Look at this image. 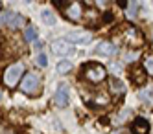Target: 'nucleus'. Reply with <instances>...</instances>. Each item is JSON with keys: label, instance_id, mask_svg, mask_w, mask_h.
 <instances>
[{"label": "nucleus", "instance_id": "1", "mask_svg": "<svg viewBox=\"0 0 153 134\" xmlns=\"http://www.w3.org/2000/svg\"><path fill=\"white\" fill-rule=\"evenodd\" d=\"M105 75H107V72H105V68L100 63H87L83 66V77H85L87 81H91V83L103 81Z\"/></svg>", "mask_w": 153, "mask_h": 134}, {"label": "nucleus", "instance_id": "2", "mask_svg": "<svg viewBox=\"0 0 153 134\" xmlns=\"http://www.w3.org/2000/svg\"><path fill=\"white\" fill-rule=\"evenodd\" d=\"M20 90L28 96H37L41 90V79L37 74H26V77L22 79V85H20Z\"/></svg>", "mask_w": 153, "mask_h": 134}, {"label": "nucleus", "instance_id": "3", "mask_svg": "<svg viewBox=\"0 0 153 134\" xmlns=\"http://www.w3.org/2000/svg\"><path fill=\"white\" fill-rule=\"evenodd\" d=\"M22 74H24L22 63H15V64H11V66H7L6 72H4V83H6L7 86H15V85L19 83V79L22 77Z\"/></svg>", "mask_w": 153, "mask_h": 134}, {"label": "nucleus", "instance_id": "4", "mask_svg": "<svg viewBox=\"0 0 153 134\" xmlns=\"http://www.w3.org/2000/svg\"><path fill=\"white\" fill-rule=\"evenodd\" d=\"M67 42H72V44H89L92 40V35L91 33H85V31H72L65 37Z\"/></svg>", "mask_w": 153, "mask_h": 134}, {"label": "nucleus", "instance_id": "5", "mask_svg": "<svg viewBox=\"0 0 153 134\" xmlns=\"http://www.w3.org/2000/svg\"><path fill=\"white\" fill-rule=\"evenodd\" d=\"M52 52L57 53V55H63V57H67V55L72 53V44H68L65 39L53 40V42H52Z\"/></svg>", "mask_w": 153, "mask_h": 134}, {"label": "nucleus", "instance_id": "6", "mask_svg": "<svg viewBox=\"0 0 153 134\" xmlns=\"http://www.w3.org/2000/svg\"><path fill=\"white\" fill-rule=\"evenodd\" d=\"M53 99H56V105L57 107H67L68 105V86L67 85H59Z\"/></svg>", "mask_w": 153, "mask_h": 134}, {"label": "nucleus", "instance_id": "7", "mask_svg": "<svg viewBox=\"0 0 153 134\" xmlns=\"http://www.w3.org/2000/svg\"><path fill=\"white\" fill-rule=\"evenodd\" d=\"M131 132L133 134H148L149 132V121L146 118H137L133 121V125H131Z\"/></svg>", "mask_w": 153, "mask_h": 134}, {"label": "nucleus", "instance_id": "8", "mask_svg": "<svg viewBox=\"0 0 153 134\" xmlns=\"http://www.w3.org/2000/svg\"><path fill=\"white\" fill-rule=\"evenodd\" d=\"M65 13H67L65 17H68L70 20H79L81 15H83V7H81L79 2H74V4L67 6V11H65Z\"/></svg>", "mask_w": 153, "mask_h": 134}, {"label": "nucleus", "instance_id": "9", "mask_svg": "<svg viewBox=\"0 0 153 134\" xmlns=\"http://www.w3.org/2000/svg\"><path fill=\"white\" fill-rule=\"evenodd\" d=\"M96 53H100V55H107V57H111V55H114L116 53V46L113 42H107V40H103V42H100L96 46Z\"/></svg>", "mask_w": 153, "mask_h": 134}, {"label": "nucleus", "instance_id": "10", "mask_svg": "<svg viewBox=\"0 0 153 134\" xmlns=\"http://www.w3.org/2000/svg\"><path fill=\"white\" fill-rule=\"evenodd\" d=\"M131 79H133V83H135L137 86L144 85V83H146V70H142L140 66L133 68V70H131Z\"/></svg>", "mask_w": 153, "mask_h": 134}, {"label": "nucleus", "instance_id": "11", "mask_svg": "<svg viewBox=\"0 0 153 134\" xmlns=\"http://www.w3.org/2000/svg\"><path fill=\"white\" fill-rule=\"evenodd\" d=\"M138 97L140 101L148 105V107H153V86H148V88H142V90L138 92Z\"/></svg>", "mask_w": 153, "mask_h": 134}, {"label": "nucleus", "instance_id": "12", "mask_svg": "<svg viewBox=\"0 0 153 134\" xmlns=\"http://www.w3.org/2000/svg\"><path fill=\"white\" fill-rule=\"evenodd\" d=\"M24 24H26V18H24L22 15H19V13H13V17H11V20H9L7 28H11V29H19V28H22Z\"/></svg>", "mask_w": 153, "mask_h": 134}, {"label": "nucleus", "instance_id": "13", "mask_svg": "<svg viewBox=\"0 0 153 134\" xmlns=\"http://www.w3.org/2000/svg\"><path fill=\"white\" fill-rule=\"evenodd\" d=\"M109 88H111L113 94H118V96L126 92V85L120 81V79H116V77H113V79H111V83H109Z\"/></svg>", "mask_w": 153, "mask_h": 134}, {"label": "nucleus", "instance_id": "14", "mask_svg": "<svg viewBox=\"0 0 153 134\" xmlns=\"http://www.w3.org/2000/svg\"><path fill=\"white\" fill-rule=\"evenodd\" d=\"M41 18H42V22H45V24H48V26H53L56 24V17H53V13L50 9H45L41 13Z\"/></svg>", "mask_w": 153, "mask_h": 134}, {"label": "nucleus", "instance_id": "15", "mask_svg": "<svg viewBox=\"0 0 153 134\" xmlns=\"http://www.w3.org/2000/svg\"><path fill=\"white\" fill-rule=\"evenodd\" d=\"M24 39L26 40H37V29L33 26H28L24 29Z\"/></svg>", "mask_w": 153, "mask_h": 134}, {"label": "nucleus", "instance_id": "16", "mask_svg": "<svg viewBox=\"0 0 153 134\" xmlns=\"http://www.w3.org/2000/svg\"><path fill=\"white\" fill-rule=\"evenodd\" d=\"M72 70V63L70 61H61L59 64H57V72L59 74H67V72H70Z\"/></svg>", "mask_w": 153, "mask_h": 134}, {"label": "nucleus", "instance_id": "17", "mask_svg": "<svg viewBox=\"0 0 153 134\" xmlns=\"http://www.w3.org/2000/svg\"><path fill=\"white\" fill-rule=\"evenodd\" d=\"M144 70L149 75H153V55H148V57L144 59Z\"/></svg>", "mask_w": 153, "mask_h": 134}, {"label": "nucleus", "instance_id": "18", "mask_svg": "<svg viewBox=\"0 0 153 134\" xmlns=\"http://www.w3.org/2000/svg\"><path fill=\"white\" fill-rule=\"evenodd\" d=\"M11 17H13V11H6L4 15H0V24H9V20H11Z\"/></svg>", "mask_w": 153, "mask_h": 134}, {"label": "nucleus", "instance_id": "19", "mask_svg": "<svg viewBox=\"0 0 153 134\" xmlns=\"http://www.w3.org/2000/svg\"><path fill=\"white\" fill-rule=\"evenodd\" d=\"M35 63L41 66V68H45V66L48 64V59H46V55H45V53H39V55H37V59H35Z\"/></svg>", "mask_w": 153, "mask_h": 134}, {"label": "nucleus", "instance_id": "20", "mask_svg": "<svg viewBox=\"0 0 153 134\" xmlns=\"http://www.w3.org/2000/svg\"><path fill=\"white\" fill-rule=\"evenodd\" d=\"M127 116H131V110H129V108H126V110H122V112H120V116H118V121H124V119H127Z\"/></svg>", "mask_w": 153, "mask_h": 134}, {"label": "nucleus", "instance_id": "21", "mask_svg": "<svg viewBox=\"0 0 153 134\" xmlns=\"http://www.w3.org/2000/svg\"><path fill=\"white\" fill-rule=\"evenodd\" d=\"M0 99H2V92H0Z\"/></svg>", "mask_w": 153, "mask_h": 134}, {"label": "nucleus", "instance_id": "22", "mask_svg": "<svg viewBox=\"0 0 153 134\" xmlns=\"http://www.w3.org/2000/svg\"><path fill=\"white\" fill-rule=\"evenodd\" d=\"M0 7H2V4H0Z\"/></svg>", "mask_w": 153, "mask_h": 134}]
</instances>
